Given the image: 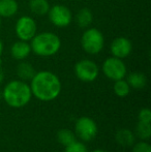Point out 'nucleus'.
<instances>
[{
    "label": "nucleus",
    "instance_id": "1",
    "mask_svg": "<svg viewBox=\"0 0 151 152\" xmlns=\"http://www.w3.org/2000/svg\"><path fill=\"white\" fill-rule=\"evenodd\" d=\"M31 93L42 102H50L59 95L61 83L55 74L48 70L35 72L31 79Z\"/></svg>",
    "mask_w": 151,
    "mask_h": 152
},
{
    "label": "nucleus",
    "instance_id": "2",
    "mask_svg": "<svg viewBox=\"0 0 151 152\" xmlns=\"http://www.w3.org/2000/svg\"><path fill=\"white\" fill-rule=\"evenodd\" d=\"M31 52L42 57H50L57 54L61 48V39L53 32L36 33L30 40Z\"/></svg>",
    "mask_w": 151,
    "mask_h": 152
},
{
    "label": "nucleus",
    "instance_id": "3",
    "mask_svg": "<svg viewBox=\"0 0 151 152\" xmlns=\"http://www.w3.org/2000/svg\"><path fill=\"white\" fill-rule=\"evenodd\" d=\"M30 86L23 81H12L3 89V98L8 106L22 108L26 106L31 98Z\"/></svg>",
    "mask_w": 151,
    "mask_h": 152
},
{
    "label": "nucleus",
    "instance_id": "4",
    "mask_svg": "<svg viewBox=\"0 0 151 152\" xmlns=\"http://www.w3.org/2000/svg\"><path fill=\"white\" fill-rule=\"evenodd\" d=\"M81 46L88 54H98L105 46L104 34L96 28H87L81 37Z\"/></svg>",
    "mask_w": 151,
    "mask_h": 152
},
{
    "label": "nucleus",
    "instance_id": "5",
    "mask_svg": "<svg viewBox=\"0 0 151 152\" xmlns=\"http://www.w3.org/2000/svg\"><path fill=\"white\" fill-rule=\"evenodd\" d=\"M48 17L50 22L59 28H65L73 21V14L71 10L62 4H56L50 7L48 12Z\"/></svg>",
    "mask_w": 151,
    "mask_h": 152
},
{
    "label": "nucleus",
    "instance_id": "6",
    "mask_svg": "<svg viewBox=\"0 0 151 152\" xmlns=\"http://www.w3.org/2000/svg\"><path fill=\"white\" fill-rule=\"evenodd\" d=\"M15 31H16V35L18 36L19 39L29 42L36 34V22L31 17L23 16L19 18L18 21H17L16 26H15Z\"/></svg>",
    "mask_w": 151,
    "mask_h": 152
},
{
    "label": "nucleus",
    "instance_id": "7",
    "mask_svg": "<svg viewBox=\"0 0 151 152\" xmlns=\"http://www.w3.org/2000/svg\"><path fill=\"white\" fill-rule=\"evenodd\" d=\"M103 72L105 76L110 80H121V79H124V77L126 76V65L122 61V59L110 57L104 62Z\"/></svg>",
    "mask_w": 151,
    "mask_h": 152
},
{
    "label": "nucleus",
    "instance_id": "8",
    "mask_svg": "<svg viewBox=\"0 0 151 152\" xmlns=\"http://www.w3.org/2000/svg\"><path fill=\"white\" fill-rule=\"evenodd\" d=\"M98 66L94 61L82 59L75 65V74L79 80L83 82H92L98 76Z\"/></svg>",
    "mask_w": 151,
    "mask_h": 152
},
{
    "label": "nucleus",
    "instance_id": "9",
    "mask_svg": "<svg viewBox=\"0 0 151 152\" xmlns=\"http://www.w3.org/2000/svg\"><path fill=\"white\" fill-rule=\"evenodd\" d=\"M76 132L83 141H91L97 134L96 123L89 117H81L76 122Z\"/></svg>",
    "mask_w": 151,
    "mask_h": 152
},
{
    "label": "nucleus",
    "instance_id": "10",
    "mask_svg": "<svg viewBox=\"0 0 151 152\" xmlns=\"http://www.w3.org/2000/svg\"><path fill=\"white\" fill-rule=\"evenodd\" d=\"M133 50V44L126 37H116L113 42H111L110 46V51H111L113 57L119 59L126 58Z\"/></svg>",
    "mask_w": 151,
    "mask_h": 152
},
{
    "label": "nucleus",
    "instance_id": "11",
    "mask_svg": "<svg viewBox=\"0 0 151 152\" xmlns=\"http://www.w3.org/2000/svg\"><path fill=\"white\" fill-rule=\"evenodd\" d=\"M31 53V47L28 42L19 39L18 42H15L10 48V54L12 58L16 60H24L25 58L29 56Z\"/></svg>",
    "mask_w": 151,
    "mask_h": 152
},
{
    "label": "nucleus",
    "instance_id": "12",
    "mask_svg": "<svg viewBox=\"0 0 151 152\" xmlns=\"http://www.w3.org/2000/svg\"><path fill=\"white\" fill-rule=\"evenodd\" d=\"M19 10L17 0H0V18H10Z\"/></svg>",
    "mask_w": 151,
    "mask_h": 152
},
{
    "label": "nucleus",
    "instance_id": "13",
    "mask_svg": "<svg viewBox=\"0 0 151 152\" xmlns=\"http://www.w3.org/2000/svg\"><path fill=\"white\" fill-rule=\"evenodd\" d=\"M93 22V14L89 8L83 7L77 12L76 23L81 28H88Z\"/></svg>",
    "mask_w": 151,
    "mask_h": 152
},
{
    "label": "nucleus",
    "instance_id": "14",
    "mask_svg": "<svg viewBox=\"0 0 151 152\" xmlns=\"http://www.w3.org/2000/svg\"><path fill=\"white\" fill-rule=\"evenodd\" d=\"M116 141L121 146L129 147L133 146V142H135V136L129 129L121 128L116 132Z\"/></svg>",
    "mask_w": 151,
    "mask_h": 152
},
{
    "label": "nucleus",
    "instance_id": "15",
    "mask_svg": "<svg viewBox=\"0 0 151 152\" xmlns=\"http://www.w3.org/2000/svg\"><path fill=\"white\" fill-rule=\"evenodd\" d=\"M29 8L34 15L44 16L47 15L50 10V4L48 0H30L29 1Z\"/></svg>",
    "mask_w": 151,
    "mask_h": 152
},
{
    "label": "nucleus",
    "instance_id": "16",
    "mask_svg": "<svg viewBox=\"0 0 151 152\" xmlns=\"http://www.w3.org/2000/svg\"><path fill=\"white\" fill-rule=\"evenodd\" d=\"M126 82L128 83L129 87H133L135 89H142L146 86L147 79L142 72H131L127 77Z\"/></svg>",
    "mask_w": 151,
    "mask_h": 152
},
{
    "label": "nucleus",
    "instance_id": "17",
    "mask_svg": "<svg viewBox=\"0 0 151 152\" xmlns=\"http://www.w3.org/2000/svg\"><path fill=\"white\" fill-rule=\"evenodd\" d=\"M17 75L19 76V78L24 81L31 80L34 77L35 70L29 62H21L17 66Z\"/></svg>",
    "mask_w": 151,
    "mask_h": 152
},
{
    "label": "nucleus",
    "instance_id": "18",
    "mask_svg": "<svg viewBox=\"0 0 151 152\" xmlns=\"http://www.w3.org/2000/svg\"><path fill=\"white\" fill-rule=\"evenodd\" d=\"M113 88L115 94L119 97H125L126 95H128L129 91H131V87H129L128 83L123 79L115 81Z\"/></svg>",
    "mask_w": 151,
    "mask_h": 152
},
{
    "label": "nucleus",
    "instance_id": "19",
    "mask_svg": "<svg viewBox=\"0 0 151 152\" xmlns=\"http://www.w3.org/2000/svg\"><path fill=\"white\" fill-rule=\"evenodd\" d=\"M57 139L58 141L64 146H67V145L71 144L76 141V137L71 130L69 129H61L58 132L57 134Z\"/></svg>",
    "mask_w": 151,
    "mask_h": 152
},
{
    "label": "nucleus",
    "instance_id": "20",
    "mask_svg": "<svg viewBox=\"0 0 151 152\" xmlns=\"http://www.w3.org/2000/svg\"><path fill=\"white\" fill-rule=\"evenodd\" d=\"M137 134L143 140H148L151 136V127L150 123L148 122H142L139 121L137 126Z\"/></svg>",
    "mask_w": 151,
    "mask_h": 152
},
{
    "label": "nucleus",
    "instance_id": "21",
    "mask_svg": "<svg viewBox=\"0 0 151 152\" xmlns=\"http://www.w3.org/2000/svg\"><path fill=\"white\" fill-rule=\"evenodd\" d=\"M65 152H88V151H87V148L85 147V145L83 143L75 141L71 144L65 146Z\"/></svg>",
    "mask_w": 151,
    "mask_h": 152
},
{
    "label": "nucleus",
    "instance_id": "22",
    "mask_svg": "<svg viewBox=\"0 0 151 152\" xmlns=\"http://www.w3.org/2000/svg\"><path fill=\"white\" fill-rule=\"evenodd\" d=\"M133 152H151V146L146 142L138 143L133 146Z\"/></svg>",
    "mask_w": 151,
    "mask_h": 152
},
{
    "label": "nucleus",
    "instance_id": "23",
    "mask_svg": "<svg viewBox=\"0 0 151 152\" xmlns=\"http://www.w3.org/2000/svg\"><path fill=\"white\" fill-rule=\"evenodd\" d=\"M139 121L142 122H148L150 123L151 121V112L149 109H143L139 113Z\"/></svg>",
    "mask_w": 151,
    "mask_h": 152
},
{
    "label": "nucleus",
    "instance_id": "24",
    "mask_svg": "<svg viewBox=\"0 0 151 152\" xmlns=\"http://www.w3.org/2000/svg\"><path fill=\"white\" fill-rule=\"evenodd\" d=\"M3 80H4V72H3V67H2V62L0 60V84H1Z\"/></svg>",
    "mask_w": 151,
    "mask_h": 152
},
{
    "label": "nucleus",
    "instance_id": "25",
    "mask_svg": "<svg viewBox=\"0 0 151 152\" xmlns=\"http://www.w3.org/2000/svg\"><path fill=\"white\" fill-rule=\"evenodd\" d=\"M2 52H3V44H2L1 39H0V58H1Z\"/></svg>",
    "mask_w": 151,
    "mask_h": 152
},
{
    "label": "nucleus",
    "instance_id": "26",
    "mask_svg": "<svg viewBox=\"0 0 151 152\" xmlns=\"http://www.w3.org/2000/svg\"><path fill=\"white\" fill-rule=\"evenodd\" d=\"M92 152H107V151H105V150H101V149H97V150H94V151H92Z\"/></svg>",
    "mask_w": 151,
    "mask_h": 152
},
{
    "label": "nucleus",
    "instance_id": "27",
    "mask_svg": "<svg viewBox=\"0 0 151 152\" xmlns=\"http://www.w3.org/2000/svg\"><path fill=\"white\" fill-rule=\"evenodd\" d=\"M0 28H1V18H0Z\"/></svg>",
    "mask_w": 151,
    "mask_h": 152
}]
</instances>
